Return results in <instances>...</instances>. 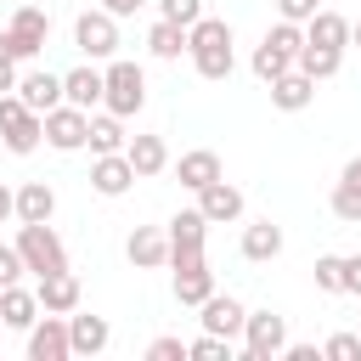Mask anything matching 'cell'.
<instances>
[{
  "label": "cell",
  "mask_w": 361,
  "mask_h": 361,
  "mask_svg": "<svg viewBox=\"0 0 361 361\" xmlns=\"http://www.w3.org/2000/svg\"><path fill=\"white\" fill-rule=\"evenodd\" d=\"M186 56H192V68L203 73V79H231V68H237V56H231V23L226 17H197L192 28H186Z\"/></svg>",
  "instance_id": "6da1fadb"
},
{
  "label": "cell",
  "mask_w": 361,
  "mask_h": 361,
  "mask_svg": "<svg viewBox=\"0 0 361 361\" xmlns=\"http://www.w3.org/2000/svg\"><path fill=\"white\" fill-rule=\"evenodd\" d=\"M299 51H305V23H271L265 28V39L254 45V79L259 85H271V79H282L288 68H299Z\"/></svg>",
  "instance_id": "7a4b0ae2"
},
{
  "label": "cell",
  "mask_w": 361,
  "mask_h": 361,
  "mask_svg": "<svg viewBox=\"0 0 361 361\" xmlns=\"http://www.w3.org/2000/svg\"><path fill=\"white\" fill-rule=\"evenodd\" d=\"M102 73H107L102 107H107V113H118V118H135V113L147 107V73H141L135 62H118V56H113Z\"/></svg>",
  "instance_id": "3957f363"
},
{
  "label": "cell",
  "mask_w": 361,
  "mask_h": 361,
  "mask_svg": "<svg viewBox=\"0 0 361 361\" xmlns=\"http://www.w3.org/2000/svg\"><path fill=\"white\" fill-rule=\"evenodd\" d=\"M17 254H23V265H28L34 276L68 271V248H62V237L51 231V220H39V226H17Z\"/></svg>",
  "instance_id": "277c9868"
},
{
  "label": "cell",
  "mask_w": 361,
  "mask_h": 361,
  "mask_svg": "<svg viewBox=\"0 0 361 361\" xmlns=\"http://www.w3.org/2000/svg\"><path fill=\"white\" fill-rule=\"evenodd\" d=\"M45 39H51V17H45L34 0H17L11 23H6V51H11L17 62H28V56L45 51Z\"/></svg>",
  "instance_id": "5b68a950"
},
{
  "label": "cell",
  "mask_w": 361,
  "mask_h": 361,
  "mask_svg": "<svg viewBox=\"0 0 361 361\" xmlns=\"http://www.w3.org/2000/svg\"><path fill=\"white\" fill-rule=\"evenodd\" d=\"M73 45L90 56V62H102V56H113L118 51V17L102 6V11H79L73 17Z\"/></svg>",
  "instance_id": "8992f818"
},
{
  "label": "cell",
  "mask_w": 361,
  "mask_h": 361,
  "mask_svg": "<svg viewBox=\"0 0 361 361\" xmlns=\"http://www.w3.org/2000/svg\"><path fill=\"white\" fill-rule=\"evenodd\" d=\"M243 350H248V361L282 355V350H288V322H282L276 310H248V322H243Z\"/></svg>",
  "instance_id": "52a82bcc"
},
{
  "label": "cell",
  "mask_w": 361,
  "mask_h": 361,
  "mask_svg": "<svg viewBox=\"0 0 361 361\" xmlns=\"http://www.w3.org/2000/svg\"><path fill=\"white\" fill-rule=\"evenodd\" d=\"M85 141H90V113H85V107L62 102V107L45 113V147H56V152H79Z\"/></svg>",
  "instance_id": "ba28073f"
},
{
  "label": "cell",
  "mask_w": 361,
  "mask_h": 361,
  "mask_svg": "<svg viewBox=\"0 0 361 361\" xmlns=\"http://www.w3.org/2000/svg\"><path fill=\"white\" fill-rule=\"evenodd\" d=\"M73 355V338H68V316L45 310L34 327H28V361H68Z\"/></svg>",
  "instance_id": "9c48e42d"
},
{
  "label": "cell",
  "mask_w": 361,
  "mask_h": 361,
  "mask_svg": "<svg viewBox=\"0 0 361 361\" xmlns=\"http://www.w3.org/2000/svg\"><path fill=\"white\" fill-rule=\"evenodd\" d=\"M169 271H175V299H180V305H203V299L214 293V271H209L203 254H180V259H169Z\"/></svg>",
  "instance_id": "30bf717a"
},
{
  "label": "cell",
  "mask_w": 361,
  "mask_h": 361,
  "mask_svg": "<svg viewBox=\"0 0 361 361\" xmlns=\"http://www.w3.org/2000/svg\"><path fill=\"white\" fill-rule=\"evenodd\" d=\"M135 180H141V175H135V164H130L124 152H96V158H90V186H96L102 197H124Z\"/></svg>",
  "instance_id": "8fae6325"
},
{
  "label": "cell",
  "mask_w": 361,
  "mask_h": 361,
  "mask_svg": "<svg viewBox=\"0 0 361 361\" xmlns=\"http://www.w3.org/2000/svg\"><path fill=\"white\" fill-rule=\"evenodd\" d=\"M124 254H130L135 271H158V265H169V231L164 226H135L130 243H124Z\"/></svg>",
  "instance_id": "7c38bea8"
},
{
  "label": "cell",
  "mask_w": 361,
  "mask_h": 361,
  "mask_svg": "<svg viewBox=\"0 0 361 361\" xmlns=\"http://www.w3.org/2000/svg\"><path fill=\"white\" fill-rule=\"evenodd\" d=\"M310 102H316V79L305 68H288L282 79H271V107L276 113H305Z\"/></svg>",
  "instance_id": "4fadbf2b"
},
{
  "label": "cell",
  "mask_w": 361,
  "mask_h": 361,
  "mask_svg": "<svg viewBox=\"0 0 361 361\" xmlns=\"http://www.w3.org/2000/svg\"><path fill=\"white\" fill-rule=\"evenodd\" d=\"M169 259H180V254H203V237H209V214L203 209H180L169 226Z\"/></svg>",
  "instance_id": "5bb4252c"
},
{
  "label": "cell",
  "mask_w": 361,
  "mask_h": 361,
  "mask_svg": "<svg viewBox=\"0 0 361 361\" xmlns=\"http://www.w3.org/2000/svg\"><path fill=\"white\" fill-rule=\"evenodd\" d=\"M197 209L209 214V226H231V220L243 214V192H237L226 175H220V180H209V186L197 192Z\"/></svg>",
  "instance_id": "9a60e30c"
},
{
  "label": "cell",
  "mask_w": 361,
  "mask_h": 361,
  "mask_svg": "<svg viewBox=\"0 0 361 361\" xmlns=\"http://www.w3.org/2000/svg\"><path fill=\"white\" fill-rule=\"evenodd\" d=\"M197 310H203V333H220V338H237L243 322H248V310H243L231 293H209Z\"/></svg>",
  "instance_id": "2e32d148"
},
{
  "label": "cell",
  "mask_w": 361,
  "mask_h": 361,
  "mask_svg": "<svg viewBox=\"0 0 361 361\" xmlns=\"http://www.w3.org/2000/svg\"><path fill=\"white\" fill-rule=\"evenodd\" d=\"M39 310H56V316H73L79 310V276L73 271H51V276H39Z\"/></svg>",
  "instance_id": "e0dca14e"
},
{
  "label": "cell",
  "mask_w": 361,
  "mask_h": 361,
  "mask_svg": "<svg viewBox=\"0 0 361 361\" xmlns=\"http://www.w3.org/2000/svg\"><path fill=\"white\" fill-rule=\"evenodd\" d=\"M39 322V293H28V288H0V327H11V333H28Z\"/></svg>",
  "instance_id": "ac0fdd59"
},
{
  "label": "cell",
  "mask_w": 361,
  "mask_h": 361,
  "mask_svg": "<svg viewBox=\"0 0 361 361\" xmlns=\"http://www.w3.org/2000/svg\"><path fill=\"white\" fill-rule=\"evenodd\" d=\"M17 96H23L34 113H51V107H62V102H68L62 73H23V79H17Z\"/></svg>",
  "instance_id": "d6986e66"
},
{
  "label": "cell",
  "mask_w": 361,
  "mask_h": 361,
  "mask_svg": "<svg viewBox=\"0 0 361 361\" xmlns=\"http://www.w3.org/2000/svg\"><path fill=\"white\" fill-rule=\"evenodd\" d=\"M175 180H180L186 192H203L209 180H220V152H209V147H192V152H180V164H175Z\"/></svg>",
  "instance_id": "ffe728a7"
},
{
  "label": "cell",
  "mask_w": 361,
  "mask_h": 361,
  "mask_svg": "<svg viewBox=\"0 0 361 361\" xmlns=\"http://www.w3.org/2000/svg\"><path fill=\"white\" fill-rule=\"evenodd\" d=\"M62 90H68V102H73V107H85V113H90V107H102V90H107V73L85 62V68H73V73H62Z\"/></svg>",
  "instance_id": "44dd1931"
},
{
  "label": "cell",
  "mask_w": 361,
  "mask_h": 361,
  "mask_svg": "<svg viewBox=\"0 0 361 361\" xmlns=\"http://www.w3.org/2000/svg\"><path fill=\"white\" fill-rule=\"evenodd\" d=\"M124 158L135 164V175H141V180H152V175H164V169H169V147H164V135H130Z\"/></svg>",
  "instance_id": "7402d4cb"
},
{
  "label": "cell",
  "mask_w": 361,
  "mask_h": 361,
  "mask_svg": "<svg viewBox=\"0 0 361 361\" xmlns=\"http://www.w3.org/2000/svg\"><path fill=\"white\" fill-rule=\"evenodd\" d=\"M51 214H56V192L45 180H23L17 186V226H39Z\"/></svg>",
  "instance_id": "603a6c76"
},
{
  "label": "cell",
  "mask_w": 361,
  "mask_h": 361,
  "mask_svg": "<svg viewBox=\"0 0 361 361\" xmlns=\"http://www.w3.org/2000/svg\"><path fill=\"white\" fill-rule=\"evenodd\" d=\"M282 254V226L265 214V220H254V226H243V259H254V265H265V259H276Z\"/></svg>",
  "instance_id": "cb8c5ba5"
},
{
  "label": "cell",
  "mask_w": 361,
  "mask_h": 361,
  "mask_svg": "<svg viewBox=\"0 0 361 361\" xmlns=\"http://www.w3.org/2000/svg\"><path fill=\"white\" fill-rule=\"evenodd\" d=\"M68 338H73V355H102L113 327H107V316H68Z\"/></svg>",
  "instance_id": "d4e9b609"
},
{
  "label": "cell",
  "mask_w": 361,
  "mask_h": 361,
  "mask_svg": "<svg viewBox=\"0 0 361 361\" xmlns=\"http://www.w3.org/2000/svg\"><path fill=\"white\" fill-rule=\"evenodd\" d=\"M85 147H90V158H96V152H124V147H130L124 118H118V113H107V107H102V113H90V141H85Z\"/></svg>",
  "instance_id": "484cf974"
},
{
  "label": "cell",
  "mask_w": 361,
  "mask_h": 361,
  "mask_svg": "<svg viewBox=\"0 0 361 361\" xmlns=\"http://www.w3.org/2000/svg\"><path fill=\"white\" fill-rule=\"evenodd\" d=\"M305 39H310V45H333V51H344V45H350V17H338V11H316V17L305 23Z\"/></svg>",
  "instance_id": "4316f807"
},
{
  "label": "cell",
  "mask_w": 361,
  "mask_h": 361,
  "mask_svg": "<svg viewBox=\"0 0 361 361\" xmlns=\"http://www.w3.org/2000/svg\"><path fill=\"white\" fill-rule=\"evenodd\" d=\"M147 51H152L158 62H175V56L186 51V28H180V23H169V17H158V23H152V34H147Z\"/></svg>",
  "instance_id": "83f0119b"
},
{
  "label": "cell",
  "mask_w": 361,
  "mask_h": 361,
  "mask_svg": "<svg viewBox=\"0 0 361 361\" xmlns=\"http://www.w3.org/2000/svg\"><path fill=\"white\" fill-rule=\"evenodd\" d=\"M299 68H305V73L322 85V79H333V73L344 68V51H333V45H310V39H305V51H299Z\"/></svg>",
  "instance_id": "f1b7e54d"
},
{
  "label": "cell",
  "mask_w": 361,
  "mask_h": 361,
  "mask_svg": "<svg viewBox=\"0 0 361 361\" xmlns=\"http://www.w3.org/2000/svg\"><path fill=\"white\" fill-rule=\"evenodd\" d=\"M333 214L350 220V226H361V180H344V175H338V186H333Z\"/></svg>",
  "instance_id": "f546056e"
},
{
  "label": "cell",
  "mask_w": 361,
  "mask_h": 361,
  "mask_svg": "<svg viewBox=\"0 0 361 361\" xmlns=\"http://www.w3.org/2000/svg\"><path fill=\"white\" fill-rule=\"evenodd\" d=\"M316 288L322 293H344V254H322L316 259Z\"/></svg>",
  "instance_id": "4dcf8cb0"
},
{
  "label": "cell",
  "mask_w": 361,
  "mask_h": 361,
  "mask_svg": "<svg viewBox=\"0 0 361 361\" xmlns=\"http://www.w3.org/2000/svg\"><path fill=\"white\" fill-rule=\"evenodd\" d=\"M186 355H192V361H231V338L203 333V338H192V344H186Z\"/></svg>",
  "instance_id": "1f68e13d"
},
{
  "label": "cell",
  "mask_w": 361,
  "mask_h": 361,
  "mask_svg": "<svg viewBox=\"0 0 361 361\" xmlns=\"http://www.w3.org/2000/svg\"><path fill=\"white\" fill-rule=\"evenodd\" d=\"M158 17H169V23H180V28H192V23L203 17V0H158Z\"/></svg>",
  "instance_id": "d6a6232c"
},
{
  "label": "cell",
  "mask_w": 361,
  "mask_h": 361,
  "mask_svg": "<svg viewBox=\"0 0 361 361\" xmlns=\"http://www.w3.org/2000/svg\"><path fill=\"white\" fill-rule=\"evenodd\" d=\"M322 355H327V361H355V355H361V333H333V338L322 344Z\"/></svg>",
  "instance_id": "836d02e7"
},
{
  "label": "cell",
  "mask_w": 361,
  "mask_h": 361,
  "mask_svg": "<svg viewBox=\"0 0 361 361\" xmlns=\"http://www.w3.org/2000/svg\"><path fill=\"white\" fill-rule=\"evenodd\" d=\"M23 271H28V265H23V254H17V243H11V248L0 243V288H11V282H17Z\"/></svg>",
  "instance_id": "e575fe53"
},
{
  "label": "cell",
  "mask_w": 361,
  "mask_h": 361,
  "mask_svg": "<svg viewBox=\"0 0 361 361\" xmlns=\"http://www.w3.org/2000/svg\"><path fill=\"white\" fill-rule=\"evenodd\" d=\"M316 11H322L316 0H276V17H282V23H310Z\"/></svg>",
  "instance_id": "d590c367"
},
{
  "label": "cell",
  "mask_w": 361,
  "mask_h": 361,
  "mask_svg": "<svg viewBox=\"0 0 361 361\" xmlns=\"http://www.w3.org/2000/svg\"><path fill=\"white\" fill-rule=\"evenodd\" d=\"M147 361H186V344L180 338H152L147 344Z\"/></svg>",
  "instance_id": "8d00e7d4"
},
{
  "label": "cell",
  "mask_w": 361,
  "mask_h": 361,
  "mask_svg": "<svg viewBox=\"0 0 361 361\" xmlns=\"http://www.w3.org/2000/svg\"><path fill=\"white\" fill-rule=\"evenodd\" d=\"M6 90H17V56L6 51V34H0V96Z\"/></svg>",
  "instance_id": "74e56055"
},
{
  "label": "cell",
  "mask_w": 361,
  "mask_h": 361,
  "mask_svg": "<svg viewBox=\"0 0 361 361\" xmlns=\"http://www.w3.org/2000/svg\"><path fill=\"white\" fill-rule=\"evenodd\" d=\"M344 293H361V254H344Z\"/></svg>",
  "instance_id": "f35d334b"
},
{
  "label": "cell",
  "mask_w": 361,
  "mask_h": 361,
  "mask_svg": "<svg viewBox=\"0 0 361 361\" xmlns=\"http://www.w3.org/2000/svg\"><path fill=\"white\" fill-rule=\"evenodd\" d=\"M102 6H107V11H113V17H135V11H141V6H147V0H102Z\"/></svg>",
  "instance_id": "ab89813d"
},
{
  "label": "cell",
  "mask_w": 361,
  "mask_h": 361,
  "mask_svg": "<svg viewBox=\"0 0 361 361\" xmlns=\"http://www.w3.org/2000/svg\"><path fill=\"white\" fill-rule=\"evenodd\" d=\"M6 220H17V192H11V186H0V226H6Z\"/></svg>",
  "instance_id": "60d3db41"
},
{
  "label": "cell",
  "mask_w": 361,
  "mask_h": 361,
  "mask_svg": "<svg viewBox=\"0 0 361 361\" xmlns=\"http://www.w3.org/2000/svg\"><path fill=\"white\" fill-rule=\"evenodd\" d=\"M282 355H288V361H316V355H322V350H316V344H288V350H282Z\"/></svg>",
  "instance_id": "b9f144b4"
},
{
  "label": "cell",
  "mask_w": 361,
  "mask_h": 361,
  "mask_svg": "<svg viewBox=\"0 0 361 361\" xmlns=\"http://www.w3.org/2000/svg\"><path fill=\"white\" fill-rule=\"evenodd\" d=\"M344 180H361V158H350V164H344Z\"/></svg>",
  "instance_id": "7bdbcfd3"
},
{
  "label": "cell",
  "mask_w": 361,
  "mask_h": 361,
  "mask_svg": "<svg viewBox=\"0 0 361 361\" xmlns=\"http://www.w3.org/2000/svg\"><path fill=\"white\" fill-rule=\"evenodd\" d=\"M350 39H355V45H361V23H350Z\"/></svg>",
  "instance_id": "ee69618b"
}]
</instances>
